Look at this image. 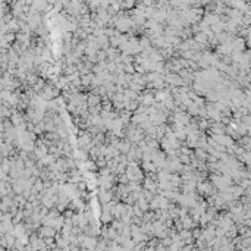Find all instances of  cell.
<instances>
[{
    "label": "cell",
    "instance_id": "6da1fadb",
    "mask_svg": "<svg viewBox=\"0 0 251 251\" xmlns=\"http://www.w3.org/2000/svg\"><path fill=\"white\" fill-rule=\"evenodd\" d=\"M131 169H132V170H137V167L134 166V164L131 166ZM128 175H129V179H134V173H132V172H129V170H128ZM137 175H140V172H138V170H137Z\"/></svg>",
    "mask_w": 251,
    "mask_h": 251
}]
</instances>
